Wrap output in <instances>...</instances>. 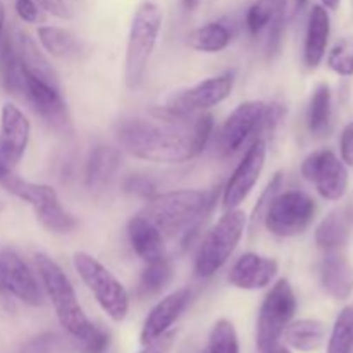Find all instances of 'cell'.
Masks as SVG:
<instances>
[{
	"label": "cell",
	"mask_w": 353,
	"mask_h": 353,
	"mask_svg": "<svg viewBox=\"0 0 353 353\" xmlns=\"http://www.w3.org/2000/svg\"><path fill=\"white\" fill-rule=\"evenodd\" d=\"M214 131L210 114L181 117L161 107L150 110V117H126L116 126L121 147L133 157L155 164H185L199 157Z\"/></svg>",
	"instance_id": "6da1fadb"
},
{
	"label": "cell",
	"mask_w": 353,
	"mask_h": 353,
	"mask_svg": "<svg viewBox=\"0 0 353 353\" xmlns=\"http://www.w3.org/2000/svg\"><path fill=\"white\" fill-rule=\"evenodd\" d=\"M216 203V190H174L148 199L141 214L150 219L162 234L185 233L193 226H200L203 217Z\"/></svg>",
	"instance_id": "7a4b0ae2"
},
{
	"label": "cell",
	"mask_w": 353,
	"mask_h": 353,
	"mask_svg": "<svg viewBox=\"0 0 353 353\" xmlns=\"http://www.w3.org/2000/svg\"><path fill=\"white\" fill-rule=\"evenodd\" d=\"M34 262L41 279V288L52 302L61 326L76 340L83 341L92 331L93 323L86 317L68 274L45 254L34 255Z\"/></svg>",
	"instance_id": "3957f363"
},
{
	"label": "cell",
	"mask_w": 353,
	"mask_h": 353,
	"mask_svg": "<svg viewBox=\"0 0 353 353\" xmlns=\"http://www.w3.org/2000/svg\"><path fill=\"white\" fill-rule=\"evenodd\" d=\"M162 9L152 0L137 7L128 33L124 83L130 90L140 88L162 28Z\"/></svg>",
	"instance_id": "277c9868"
},
{
	"label": "cell",
	"mask_w": 353,
	"mask_h": 353,
	"mask_svg": "<svg viewBox=\"0 0 353 353\" xmlns=\"http://www.w3.org/2000/svg\"><path fill=\"white\" fill-rule=\"evenodd\" d=\"M248 217L241 209H231L207 231L195 257V276L209 279L224 268L247 230Z\"/></svg>",
	"instance_id": "5b68a950"
},
{
	"label": "cell",
	"mask_w": 353,
	"mask_h": 353,
	"mask_svg": "<svg viewBox=\"0 0 353 353\" xmlns=\"http://www.w3.org/2000/svg\"><path fill=\"white\" fill-rule=\"evenodd\" d=\"M72 265L86 288L95 296L100 309L114 321L123 323L130 312V295L123 283L88 252H76Z\"/></svg>",
	"instance_id": "8992f818"
},
{
	"label": "cell",
	"mask_w": 353,
	"mask_h": 353,
	"mask_svg": "<svg viewBox=\"0 0 353 353\" xmlns=\"http://www.w3.org/2000/svg\"><path fill=\"white\" fill-rule=\"evenodd\" d=\"M0 185L19 200L31 205L34 216L43 228L57 234H68L78 226L74 216L62 207L57 192L52 186L41 183L24 181L16 174H10Z\"/></svg>",
	"instance_id": "52a82bcc"
},
{
	"label": "cell",
	"mask_w": 353,
	"mask_h": 353,
	"mask_svg": "<svg viewBox=\"0 0 353 353\" xmlns=\"http://www.w3.org/2000/svg\"><path fill=\"white\" fill-rule=\"evenodd\" d=\"M316 216V202L300 190L276 193L265 209L264 226L279 238H293L302 234Z\"/></svg>",
	"instance_id": "ba28073f"
},
{
	"label": "cell",
	"mask_w": 353,
	"mask_h": 353,
	"mask_svg": "<svg viewBox=\"0 0 353 353\" xmlns=\"http://www.w3.org/2000/svg\"><path fill=\"white\" fill-rule=\"evenodd\" d=\"M296 312V296L286 278L278 279L262 302L257 317V348L265 350L279 343Z\"/></svg>",
	"instance_id": "9c48e42d"
},
{
	"label": "cell",
	"mask_w": 353,
	"mask_h": 353,
	"mask_svg": "<svg viewBox=\"0 0 353 353\" xmlns=\"http://www.w3.org/2000/svg\"><path fill=\"white\" fill-rule=\"evenodd\" d=\"M233 86L234 78L231 72L212 76V78H207L196 85L190 86V88L176 92L174 95L169 97L168 102L161 109L172 114V116H196L203 110H209L223 103L231 95Z\"/></svg>",
	"instance_id": "30bf717a"
},
{
	"label": "cell",
	"mask_w": 353,
	"mask_h": 353,
	"mask_svg": "<svg viewBox=\"0 0 353 353\" xmlns=\"http://www.w3.org/2000/svg\"><path fill=\"white\" fill-rule=\"evenodd\" d=\"M31 124L23 110L7 102L2 107L0 121V183L14 174L19 165L28 143H30Z\"/></svg>",
	"instance_id": "8fae6325"
},
{
	"label": "cell",
	"mask_w": 353,
	"mask_h": 353,
	"mask_svg": "<svg viewBox=\"0 0 353 353\" xmlns=\"http://www.w3.org/2000/svg\"><path fill=\"white\" fill-rule=\"evenodd\" d=\"M302 176L316 185L317 193L324 200L338 202L345 196L348 188V171L343 161L327 148L316 150L303 161Z\"/></svg>",
	"instance_id": "7c38bea8"
},
{
	"label": "cell",
	"mask_w": 353,
	"mask_h": 353,
	"mask_svg": "<svg viewBox=\"0 0 353 353\" xmlns=\"http://www.w3.org/2000/svg\"><path fill=\"white\" fill-rule=\"evenodd\" d=\"M265 157H268V141L264 138H255L245 155L241 157L240 164L233 171L231 178L223 188V209L224 212L231 209H238L255 185L259 183L262 171L265 168Z\"/></svg>",
	"instance_id": "4fadbf2b"
},
{
	"label": "cell",
	"mask_w": 353,
	"mask_h": 353,
	"mask_svg": "<svg viewBox=\"0 0 353 353\" xmlns=\"http://www.w3.org/2000/svg\"><path fill=\"white\" fill-rule=\"evenodd\" d=\"M265 103L261 100H248L240 103L224 121L219 133V152L224 157L236 154L250 138H259L264 119Z\"/></svg>",
	"instance_id": "5bb4252c"
},
{
	"label": "cell",
	"mask_w": 353,
	"mask_h": 353,
	"mask_svg": "<svg viewBox=\"0 0 353 353\" xmlns=\"http://www.w3.org/2000/svg\"><path fill=\"white\" fill-rule=\"evenodd\" d=\"M0 292L30 307H41L45 302L43 290L31 269L21 255L10 248L0 250Z\"/></svg>",
	"instance_id": "9a60e30c"
},
{
	"label": "cell",
	"mask_w": 353,
	"mask_h": 353,
	"mask_svg": "<svg viewBox=\"0 0 353 353\" xmlns=\"http://www.w3.org/2000/svg\"><path fill=\"white\" fill-rule=\"evenodd\" d=\"M21 71H23V93L34 112L54 130L71 131V117H69L65 100L59 92V85L43 81L24 71L23 68Z\"/></svg>",
	"instance_id": "2e32d148"
},
{
	"label": "cell",
	"mask_w": 353,
	"mask_h": 353,
	"mask_svg": "<svg viewBox=\"0 0 353 353\" xmlns=\"http://www.w3.org/2000/svg\"><path fill=\"white\" fill-rule=\"evenodd\" d=\"M278 272L279 265L276 259L265 257L255 252H247L230 269L228 281L238 290L254 292V290H264L272 285Z\"/></svg>",
	"instance_id": "e0dca14e"
},
{
	"label": "cell",
	"mask_w": 353,
	"mask_h": 353,
	"mask_svg": "<svg viewBox=\"0 0 353 353\" xmlns=\"http://www.w3.org/2000/svg\"><path fill=\"white\" fill-rule=\"evenodd\" d=\"M190 300H192V292L188 288L176 290V292L164 296L148 312L147 319H145L143 326H141L140 343L148 345L154 340H157V338H161L164 333H168L174 326L176 321L181 317V314L185 312Z\"/></svg>",
	"instance_id": "ac0fdd59"
},
{
	"label": "cell",
	"mask_w": 353,
	"mask_h": 353,
	"mask_svg": "<svg viewBox=\"0 0 353 353\" xmlns=\"http://www.w3.org/2000/svg\"><path fill=\"white\" fill-rule=\"evenodd\" d=\"M321 285L333 300L343 302L353 293V268L347 257L338 252H326L321 265Z\"/></svg>",
	"instance_id": "d6986e66"
},
{
	"label": "cell",
	"mask_w": 353,
	"mask_h": 353,
	"mask_svg": "<svg viewBox=\"0 0 353 353\" xmlns=\"http://www.w3.org/2000/svg\"><path fill=\"white\" fill-rule=\"evenodd\" d=\"M128 236L134 254L147 264L165 255L164 234L143 214H137L128 223Z\"/></svg>",
	"instance_id": "ffe728a7"
},
{
	"label": "cell",
	"mask_w": 353,
	"mask_h": 353,
	"mask_svg": "<svg viewBox=\"0 0 353 353\" xmlns=\"http://www.w3.org/2000/svg\"><path fill=\"white\" fill-rule=\"evenodd\" d=\"M331 33V19L327 9L323 6H314L310 10L307 24L305 45H303V61L309 68H317L326 54L327 41Z\"/></svg>",
	"instance_id": "44dd1931"
},
{
	"label": "cell",
	"mask_w": 353,
	"mask_h": 353,
	"mask_svg": "<svg viewBox=\"0 0 353 353\" xmlns=\"http://www.w3.org/2000/svg\"><path fill=\"white\" fill-rule=\"evenodd\" d=\"M121 165V152L117 148L99 145L93 148L86 161L85 185L90 192L103 190L116 176Z\"/></svg>",
	"instance_id": "7402d4cb"
},
{
	"label": "cell",
	"mask_w": 353,
	"mask_h": 353,
	"mask_svg": "<svg viewBox=\"0 0 353 353\" xmlns=\"http://www.w3.org/2000/svg\"><path fill=\"white\" fill-rule=\"evenodd\" d=\"M281 338L290 348L303 353L316 352L326 338V326L316 319H300L290 323Z\"/></svg>",
	"instance_id": "603a6c76"
},
{
	"label": "cell",
	"mask_w": 353,
	"mask_h": 353,
	"mask_svg": "<svg viewBox=\"0 0 353 353\" xmlns=\"http://www.w3.org/2000/svg\"><path fill=\"white\" fill-rule=\"evenodd\" d=\"M0 85L10 95L23 93V71L17 43L10 34H2L0 40Z\"/></svg>",
	"instance_id": "cb8c5ba5"
},
{
	"label": "cell",
	"mask_w": 353,
	"mask_h": 353,
	"mask_svg": "<svg viewBox=\"0 0 353 353\" xmlns=\"http://www.w3.org/2000/svg\"><path fill=\"white\" fill-rule=\"evenodd\" d=\"M233 33L230 28L221 21H212L203 26L195 28L188 34V47L203 54H219L230 47Z\"/></svg>",
	"instance_id": "d4e9b609"
},
{
	"label": "cell",
	"mask_w": 353,
	"mask_h": 353,
	"mask_svg": "<svg viewBox=\"0 0 353 353\" xmlns=\"http://www.w3.org/2000/svg\"><path fill=\"white\" fill-rule=\"evenodd\" d=\"M350 224L341 210H333L319 223L316 230V243L324 252H338L348 243Z\"/></svg>",
	"instance_id": "484cf974"
},
{
	"label": "cell",
	"mask_w": 353,
	"mask_h": 353,
	"mask_svg": "<svg viewBox=\"0 0 353 353\" xmlns=\"http://www.w3.org/2000/svg\"><path fill=\"white\" fill-rule=\"evenodd\" d=\"M331 112H333L331 88L326 83H321L314 90L309 107V130L314 137H324L330 131Z\"/></svg>",
	"instance_id": "4316f807"
},
{
	"label": "cell",
	"mask_w": 353,
	"mask_h": 353,
	"mask_svg": "<svg viewBox=\"0 0 353 353\" xmlns=\"http://www.w3.org/2000/svg\"><path fill=\"white\" fill-rule=\"evenodd\" d=\"M41 47L57 59L71 57L78 52L79 43L71 31L59 26H40L37 31Z\"/></svg>",
	"instance_id": "83f0119b"
},
{
	"label": "cell",
	"mask_w": 353,
	"mask_h": 353,
	"mask_svg": "<svg viewBox=\"0 0 353 353\" xmlns=\"http://www.w3.org/2000/svg\"><path fill=\"white\" fill-rule=\"evenodd\" d=\"M172 262L169 257L155 259V261L147 262L140 278V292L143 295H155L162 292L172 279Z\"/></svg>",
	"instance_id": "f1b7e54d"
},
{
	"label": "cell",
	"mask_w": 353,
	"mask_h": 353,
	"mask_svg": "<svg viewBox=\"0 0 353 353\" xmlns=\"http://www.w3.org/2000/svg\"><path fill=\"white\" fill-rule=\"evenodd\" d=\"M353 352V305L345 307L338 314L327 341L326 353H352Z\"/></svg>",
	"instance_id": "f546056e"
},
{
	"label": "cell",
	"mask_w": 353,
	"mask_h": 353,
	"mask_svg": "<svg viewBox=\"0 0 353 353\" xmlns=\"http://www.w3.org/2000/svg\"><path fill=\"white\" fill-rule=\"evenodd\" d=\"M207 353H240V340H238L236 327L231 321L219 319L214 324Z\"/></svg>",
	"instance_id": "4dcf8cb0"
},
{
	"label": "cell",
	"mask_w": 353,
	"mask_h": 353,
	"mask_svg": "<svg viewBox=\"0 0 353 353\" xmlns=\"http://www.w3.org/2000/svg\"><path fill=\"white\" fill-rule=\"evenodd\" d=\"M331 71L340 76H353V38H345L334 45L327 57Z\"/></svg>",
	"instance_id": "1f68e13d"
},
{
	"label": "cell",
	"mask_w": 353,
	"mask_h": 353,
	"mask_svg": "<svg viewBox=\"0 0 353 353\" xmlns=\"http://www.w3.org/2000/svg\"><path fill=\"white\" fill-rule=\"evenodd\" d=\"M281 181H283L281 172L274 174V178L269 181L268 188L264 190V193H262L261 199H259L257 205L254 207V212H252V226H255V224L259 223V219H262V217H264L265 209H268V205L271 203V200L274 199V195L278 193L279 186H281Z\"/></svg>",
	"instance_id": "d6a6232c"
},
{
	"label": "cell",
	"mask_w": 353,
	"mask_h": 353,
	"mask_svg": "<svg viewBox=\"0 0 353 353\" xmlns=\"http://www.w3.org/2000/svg\"><path fill=\"white\" fill-rule=\"evenodd\" d=\"M81 343L83 352L85 353H103L110 345V334L109 331L102 330L100 326L93 324L90 334L81 341Z\"/></svg>",
	"instance_id": "836d02e7"
},
{
	"label": "cell",
	"mask_w": 353,
	"mask_h": 353,
	"mask_svg": "<svg viewBox=\"0 0 353 353\" xmlns=\"http://www.w3.org/2000/svg\"><path fill=\"white\" fill-rule=\"evenodd\" d=\"M124 192L131 195L143 196V199H152L155 195V185L150 178H145L140 174L128 176L124 181Z\"/></svg>",
	"instance_id": "e575fe53"
},
{
	"label": "cell",
	"mask_w": 353,
	"mask_h": 353,
	"mask_svg": "<svg viewBox=\"0 0 353 353\" xmlns=\"http://www.w3.org/2000/svg\"><path fill=\"white\" fill-rule=\"evenodd\" d=\"M14 9H16V14L21 17V21L24 23H40L43 17H41V9L38 7V3L34 0H16L14 3Z\"/></svg>",
	"instance_id": "d590c367"
},
{
	"label": "cell",
	"mask_w": 353,
	"mask_h": 353,
	"mask_svg": "<svg viewBox=\"0 0 353 353\" xmlns=\"http://www.w3.org/2000/svg\"><path fill=\"white\" fill-rule=\"evenodd\" d=\"M176 340H178V331L169 330L168 333H164L161 338L152 341V343L143 345V350L140 353H169L174 347Z\"/></svg>",
	"instance_id": "8d00e7d4"
},
{
	"label": "cell",
	"mask_w": 353,
	"mask_h": 353,
	"mask_svg": "<svg viewBox=\"0 0 353 353\" xmlns=\"http://www.w3.org/2000/svg\"><path fill=\"white\" fill-rule=\"evenodd\" d=\"M41 10H45L50 16L57 17V19H69L71 12H69V6L65 0H34Z\"/></svg>",
	"instance_id": "74e56055"
},
{
	"label": "cell",
	"mask_w": 353,
	"mask_h": 353,
	"mask_svg": "<svg viewBox=\"0 0 353 353\" xmlns=\"http://www.w3.org/2000/svg\"><path fill=\"white\" fill-rule=\"evenodd\" d=\"M340 152H341V161L345 165H352L353 168V121L348 123L347 126L341 131L340 138Z\"/></svg>",
	"instance_id": "f35d334b"
},
{
	"label": "cell",
	"mask_w": 353,
	"mask_h": 353,
	"mask_svg": "<svg viewBox=\"0 0 353 353\" xmlns=\"http://www.w3.org/2000/svg\"><path fill=\"white\" fill-rule=\"evenodd\" d=\"M261 353H292L290 352V348H286L285 345H281V343H276V345H272V347H269V348H265V350H259Z\"/></svg>",
	"instance_id": "ab89813d"
},
{
	"label": "cell",
	"mask_w": 353,
	"mask_h": 353,
	"mask_svg": "<svg viewBox=\"0 0 353 353\" xmlns=\"http://www.w3.org/2000/svg\"><path fill=\"white\" fill-rule=\"evenodd\" d=\"M340 3L341 0H323V7H326L327 10H336Z\"/></svg>",
	"instance_id": "60d3db41"
},
{
	"label": "cell",
	"mask_w": 353,
	"mask_h": 353,
	"mask_svg": "<svg viewBox=\"0 0 353 353\" xmlns=\"http://www.w3.org/2000/svg\"><path fill=\"white\" fill-rule=\"evenodd\" d=\"M3 24H6V7L0 2V40H2L3 34Z\"/></svg>",
	"instance_id": "b9f144b4"
},
{
	"label": "cell",
	"mask_w": 353,
	"mask_h": 353,
	"mask_svg": "<svg viewBox=\"0 0 353 353\" xmlns=\"http://www.w3.org/2000/svg\"><path fill=\"white\" fill-rule=\"evenodd\" d=\"M200 3V0H183V6L186 10H193Z\"/></svg>",
	"instance_id": "7bdbcfd3"
},
{
	"label": "cell",
	"mask_w": 353,
	"mask_h": 353,
	"mask_svg": "<svg viewBox=\"0 0 353 353\" xmlns=\"http://www.w3.org/2000/svg\"><path fill=\"white\" fill-rule=\"evenodd\" d=\"M296 10H299V9H302V7L303 6H305V3H307V0H296Z\"/></svg>",
	"instance_id": "ee69618b"
},
{
	"label": "cell",
	"mask_w": 353,
	"mask_h": 353,
	"mask_svg": "<svg viewBox=\"0 0 353 353\" xmlns=\"http://www.w3.org/2000/svg\"><path fill=\"white\" fill-rule=\"evenodd\" d=\"M2 212H3V203L0 202V214H2Z\"/></svg>",
	"instance_id": "f6af8a7d"
}]
</instances>
